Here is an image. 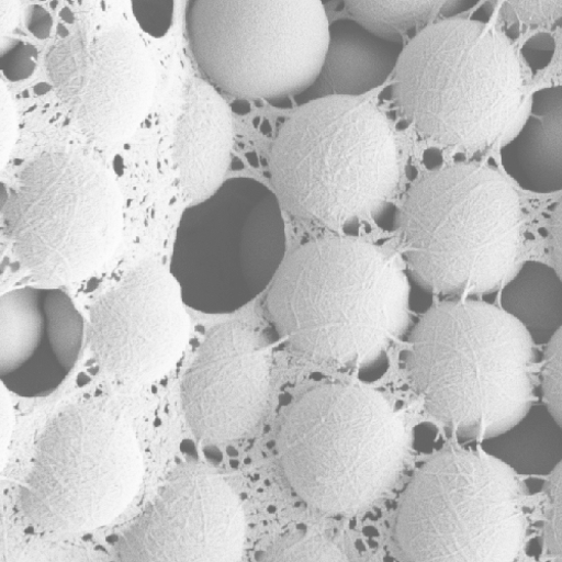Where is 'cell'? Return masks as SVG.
I'll list each match as a JSON object with an SVG mask.
<instances>
[{"mask_svg":"<svg viewBox=\"0 0 562 562\" xmlns=\"http://www.w3.org/2000/svg\"><path fill=\"white\" fill-rule=\"evenodd\" d=\"M18 130L13 100L9 88L2 82V167L7 165L16 144Z\"/></svg>","mask_w":562,"mask_h":562,"instance_id":"28","label":"cell"},{"mask_svg":"<svg viewBox=\"0 0 562 562\" xmlns=\"http://www.w3.org/2000/svg\"><path fill=\"white\" fill-rule=\"evenodd\" d=\"M408 288L395 260L357 239L308 243L281 265L267 296L278 333L327 364L379 358L408 324Z\"/></svg>","mask_w":562,"mask_h":562,"instance_id":"1","label":"cell"},{"mask_svg":"<svg viewBox=\"0 0 562 562\" xmlns=\"http://www.w3.org/2000/svg\"><path fill=\"white\" fill-rule=\"evenodd\" d=\"M246 513L218 474L191 468L169 479L117 540L128 562H234L244 558Z\"/></svg>","mask_w":562,"mask_h":562,"instance_id":"14","label":"cell"},{"mask_svg":"<svg viewBox=\"0 0 562 562\" xmlns=\"http://www.w3.org/2000/svg\"><path fill=\"white\" fill-rule=\"evenodd\" d=\"M527 327L484 302H447L420 317L406 352L408 379L430 414L457 436L492 439L532 405Z\"/></svg>","mask_w":562,"mask_h":562,"instance_id":"2","label":"cell"},{"mask_svg":"<svg viewBox=\"0 0 562 562\" xmlns=\"http://www.w3.org/2000/svg\"><path fill=\"white\" fill-rule=\"evenodd\" d=\"M402 52V43L378 36L355 20H339L330 25L321 71L304 97L308 102L359 98L387 80Z\"/></svg>","mask_w":562,"mask_h":562,"instance_id":"18","label":"cell"},{"mask_svg":"<svg viewBox=\"0 0 562 562\" xmlns=\"http://www.w3.org/2000/svg\"><path fill=\"white\" fill-rule=\"evenodd\" d=\"M5 232L22 266L50 284L105 267L124 229L120 187L101 162L52 151L31 161L5 204Z\"/></svg>","mask_w":562,"mask_h":562,"instance_id":"8","label":"cell"},{"mask_svg":"<svg viewBox=\"0 0 562 562\" xmlns=\"http://www.w3.org/2000/svg\"><path fill=\"white\" fill-rule=\"evenodd\" d=\"M0 379L23 397L54 393L76 366L83 319L59 290L24 288L0 304Z\"/></svg>","mask_w":562,"mask_h":562,"instance_id":"16","label":"cell"},{"mask_svg":"<svg viewBox=\"0 0 562 562\" xmlns=\"http://www.w3.org/2000/svg\"><path fill=\"white\" fill-rule=\"evenodd\" d=\"M445 2H346L355 21L378 36L400 42L412 30H424ZM427 27V26H426Z\"/></svg>","mask_w":562,"mask_h":562,"instance_id":"21","label":"cell"},{"mask_svg":"<svg viewBox=\"0 0 562 562\" xmlns=\"http://www.w3.org/2000/svg\"><path fill=\"white\" fill-rule=\"evenodd\" d=\"M269 167L280 205L331 229L379 214L400 180L394 133L385 116L359 98L303 104L279 128Z\"/></svg>","mask_w":562,"mask_h":562,"instance_id":"3","label":"cell"},{"mask_svg":"<svg viewBox=\"0 0 562 562\" xmlns=\"http://www.w3.org/2000/svg\"><path fill=\"white\" fill-rule=\"evenodd\" d=\"M173 157L183 192L194 201L214 194L231 164L233 121L217 89L193 77L186 83Z\"/></svg>","mask_w":562,"mask_h":562,"instance_id":"17","label":"cell"},{"mask_svg":"<svg viewBox=\"0 0 562 562\" xmlns=\"http://www.w3.org/2000/svg\"><path fill=\"white\" fill-rule=\"evenodd\" d=\"M37 50L33 45L12 40L3 45L2 72L11 81L31 77L36 68Z\"/></svg>","mask_w":562,"mask_h":562,"instance_id":"24","label":"cell"},{"mask_svg":"<svg viewBox=\"0 0 562 562\" xmlns=\"http://www.w3.org/2000/svg\"><path fill=\"white\" fill-rule=\"evenodd\" d=\"M521 224L518 193L497 171L473 164L420 178L398 215L413 274L443 295L499 289L517 263Z\"/></svg>","mask_w":562,"mask_h":562,"instance_id":"6","label":"cell"},{"mask_svg":"<svg viewBox=\"0 0 562 562\" xmlns=\"http://www.w3.org/2000/svg\"><path fill=\"white\" fill-rule=\"evenodd\" d=\"M395 101L418 133L447 147L485 150L521 116V65L510 42L473 20L419 31L395 68Z\"/></svg>","mask_w":562,"mask_h":562,"instance_id":"4","label":"cell"},{"mask_svg":"<svg viewBox=\"0 0 562 562\" xmlns=\"http://www.w3.org/2000/svg\"><path fill=\"white\" fill-rule=\"evenodd\" d=\"M4 387V386H3ZM12 434V403L8 389L2 390V452L7 453Z\"/></svg>","mask_w":562,"mask_h":562,"instance_id":"30","label":"cell"},{"mask_svg":"<svg viewBox=\"0 0 562 562\" xmlns=\"http://www.w3.org/2000/svg\"><path fill=\"white\" fill-rule=\"evenodd\" d=\"M144 476V456L126 420L76 404L41 432L19 503L25 520L43 531L89 532L121 517Z\"/></svg>","mask_w":562,"mask_h":562,"instance_id":"9","label":"cell"},{"mask_svg":"<svg viewBox=\"0 0 562 562\" xmlns=\"http://www.w3.org/2000/svg\"><path fill=\"white\" fill-rule=\"evenodd\" d=\"M132 10L140 29L155 37L165 35L171 26L172 2H143V0H137V2H132Z\"/></svg>","mask_w":562,"mask_h":562,"instance_id":"25","label":"cell"},{"mask_svg":"<svg viewBox=\"0 0 562 562\" xmlns=\"http://www.w3.org/2000/svg\"><path fill=\"white\" fill-rule=\"evenodd\" d=\"M271 387L268 346L250 326L215 327L187 370L182 408L194 436L207 443L250 434L263 418Z\"/></svg>","mask_w":562,"mask_h":562,"instance_id":"15","label":"cell"},{"mask_svg":"<svg viewBox=\"0 0 562 562\" xmlns=\"http://www.w3.org/2000/svg\"><path fill=\"white\" fill-rule=\"evenodd\" d=\"M265 561H348L345 553L330 541L318 537H303L300 540L274 550Z\"/></svg>","mask_w":562,"mask_h":562,"instance_id":"22","label":"cell"},{"mask_svg":"<svg viewBox=\"0 0 562 562\" xmlns=\"http://www.w3.org/2000/svg\"><path fill=\"white\" fill-rule=\"evenodd\" d=\"M561 327L552 335L546 350L543 369V396L550 414L561 428L562 387H561Z\"/></svg>","mask_w":562,"mask_h":562,"instance_id":"23","label":"cell"},{"mask_svg":"<svg viewBox=\"0 0 562 562\" xmlns=\"http://www.w3.org/2000/svg\"><path fill=\"white\" fill-rule=\"evenodd\" d=\"M26 25L29 31L40 40L49 37L53 30V18L43 8L33 5L29 9Z\"/></svg>","mask_w":562,"mask_h":562,"instance_id":"29","label":"cell"},{"mask_svg":"<svg viewBox=\"0 0 562 562\" xmlns=\"http://www.w3.org/2000/svg\"><path fill=\"white\" fill-rule=\"evenodd\" d=\"M285 258L276 194L252 178H232L184 211L169 270L187 306L226 314L269 289Z\"/></svg>","mask_w":562,"mask_h":562,"instance_id":"11","label":"cell"},{"mask_svg":"<svg viewBox=\"0 0 562 562\" xmlns=\"http://www.w3.org/2000/svg\"><path fill=\"white\" fill-rule=\"evenodd\" d=\"M505 8L531 24L549 23L561 18V2H507Z\"/></svg>","mask_w":562,"mask_h":562,"instance_id":"27","label":"cell"},{"mask_svg":"<svg viewBox=\"0 0 562 562\" xmlns=\"http://www.w3.org/2000/svg\"><path fill=\"white\" fill-rule=\"evenodd\" d=\"M561 91L558 86L536 92L531 115L519 134L502 149L505 170L529 192L561 191Z\"/></svg>","mask_w":562,"mask_h":562,"instance_id":"19","label":"cell"},{"mask_svg":"<svg viewBox=\"0 0 562 562\" xmlns=\"http://www.w3.org/2000/svg\"><path fill=\"white\" fill-rule=\"evenodd\" d=\"M46 69L57 97L93 143L114 145L131 137L153 105V59L144 40L125 27L65 36L46 56Z\"/></svg>","mask_w":562,"mask_h":562,"instance_id":"12","label":"cell"},{"mask_svg":"<svg viewBox=\"0 0 562 562\" xmlns=\"http://www.w3.org/2000/svg\"><path fill=\"white\" fill-rule=\"evenodd\" d=\"M408 438L401 416L379 392L327 384L294 401L281 418L277 453L291 488L329 515L376 503L403 471Z\"/></svg>","mask_w":562,"mask_h":562,"instance_id":"5","label":"cell"},{"mask_svg":"<svg viewBox=\"0 0 562 562\" xmlns=\"http://www.w3.org/2000/svg\"><path fill=\"white\" fill-rule=\"evenodd\" d=\"M561 280L549 266L527 262L508 281L503 310L528 326H553L561 318ZM529 331V330H528Z\"/></svg>","mask_w":562,"mask_h":562,"instance_id":"20","label":"cell"},{"mask_svg":"<svg viewBox=\"0 0 562 562\" xmlns=\"http://www.w3.org/2000/svg\"><path fill=\"white\" fill-rule=\"evenodd\" d=\"M186 29L210 83L240 99L277 100L316 80L330 24L316 0L215 2L192 0Z\"/></svg>","mask_w":562,"mask_h":562,"instance_id":"10","label":"cell"},{"mask_svg":"<svg viewBox=\"0 0 562 562\" xmlns=\"http://www.w3.org/2000/svg\"><path fill=\"white\" fill-rule=\"evenodd\" d=\"M521 484L503 461L449 450L415 474L400 502L394 540L405 561L510 562L524 547Z\"/></svg>","mask_w":562,"mask_h":562,"instance_id":"7","label":"cell"},{"mask_svg":"<svg viewBox=\"0 0 562 562\" xmlns=\"http://www.w3.org/2000/svg\"><path fill=\"white\" fill-rule=\"evenodd\" d=\"M550 499L546 526L548 551L561 555V462L557 465L548 486Z\"/></svg>","mask_w":562,"mask_h":562,"instance_id":"26","label":"cell"},{"mask_svg":"<svg viewBox=\"0 0 562 562\" xmlns=\"http://www.w3.org/2000/svg\"><path fill=\"white\" fill-rule=\"evenodd\" d=\"M170 270L140 263L91 306L90 349L108 376L123 385L153 383L182 357L191 321Z\"/></svg>","mask_w":562,"mask_h":562,"instance_id":"13","label":"cell"}]
</instances>
